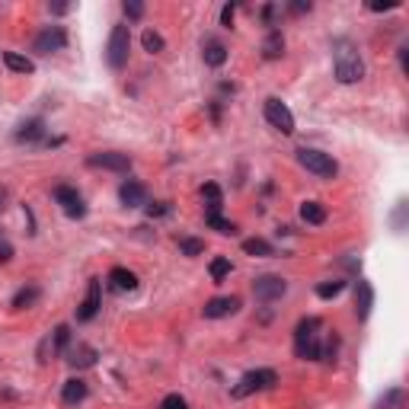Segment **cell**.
<instances>
[{
    "label": "cell",
    "mask_w": 409,
    "mask_h": 409,
    "mask_svg": "<svg viewBox=\"0 0 409 409\" xmlns=\"http://www.w3.org/2000/svg\"><path fill=\"white\" fill-rule=\"evenodd\" d=\"M333 70L339 84H358L365 77V61H361L358 49H355L352 39H336L333 42Z\"/></svg>",
    "instance_id": "obj_1"
},
{
    "label": "cell",
    "mask_w": 409,
    "mask_h": 409,
    "mask_svg": "<svg viewBox=\"0 0 409 409\" xmlns=\"http://www.w3.org/2000/svg\"><path fill=\"white\" fill-rule=\"evenodd\" d=\"M400 7V0H384V4H367V10H375V13H381V10H396Z\"/></svg>",
    "instance_id": "obj_35"
},
{
    "label": "cell",
    "mask_w": 409,
    "mask_h": 409,
    "mask_svg": "<svg viewBox=\"0 0 409 409\" xmlns=\"http://www.w3.org/2000/svg\"><path fill=\"white\" fill-rule=\"evenodd\" d=\"M118 199H122V205L125 208H141L147 201V189H144V182H138V180H125L122 186H118Z\"/></svg>",
    "instance_id": "obj_13"
},
{
    "label": "cell",
    "mask_w": 409,
    "mask_h": 409,
    "mask_svg": "<svg viewBox=\"0 0 409 409\" xmlns=\"http://www.w3.org/2000/svg\"><path fill=\"white\" fill-rule=\"evenodd\" d=\"M375 409H406V390L390 387L375 400Z\"/></svg>",
    "instance_id": "obj_19"
},
{
    "label": "cell",
    "mask_w": 409,
    "mask_h": 409,
    "mask_svg": "<svg viewBox=\"0 0 409 409\" xmlns=\"http://www.w3.org/2000/svg\"><path fill=\"white\" fill-rule=\"evenodd\" d=\"M237 307H240V298H211L201 313L208 320H221V317H227V313H234Z\"/></svg>",
    "instance_id": "obj_17"
},
{
    "label": "cell",
    "mask_w": 409,
    "mask_h": 409,
    "mask_svg": "<svg viewBox=\"0 0 409 409\" xmlns=\"http://www.w3.org/2000/svg\"><path fill=\"white\" fill-rule=\"evenodd\" d=\"M87 394H90L87 381H80V377H70V381L61 387V403H64V406H77V403L87 400Z\"/></svg>",
    "instance_id": "obj_16"
},
{
    "label": "cell",
    "mask_w": 409,
    "mask_h": 409,
    "mask_svg": "<svg viewBox=\"0 0 409 409\" xmlns=\"http://www.w3.org/2000/svg\"><path fill=\"white\" fill-rule=\"evenodd\" d=\"M109 288L112 291H138V275H134L132 269H125V265H115V269H109Z\"/></svg>",
    "instance_id": "obj_15"
},
{
    "label": "cell",
    "mask_w": 409,
    "mask_h": 409,
    "mask_svg": "<svg viewBox=\"0 0 409 409\" xmlns=\"http://www.w3.org/2000/svg\"><path fill=\"white\" fill-rule=\"evenodd\" d=\"M180 250L186 253V256H201V253H205V243L195 240V237H182V240H180Z\"/></svg>",
    "instance_id": "obj_31"
},
{
    "label": "cell",
    "mask_w": 409,
    "mask_h": 409,
    "mask_svg": "<svg viewBox=\"0 0 409 409\" xmlns=\"http://www.w3.org/2000/svg\"><path fill=\"white\" fill-rule=\"evenodd\" d=\"M201 58H205L208 68H221V64L227 61V49H224L218 39H208V42L201 45Z\"/></svg>",
    "instance_id": "obj_20"
},
{
    "label": "cell",
    "mask_w": 409,
    "mask_h": 409,
    "mask_svg": "<svg viewBox=\"0 0 409 409\" xmlns=\"http://www.w3.org/2000/svg\"><path fill=\"white\" fill-rule=\"evenodd\" d=\"M371 307H375V288L367 278H358V284H355V317L365 323L371 317Z\"/></svg>",
    "instance_id": "obj_12"
},
{
    "label": "cell",
    "mask_w": 409,
    "mask_h": 409,
    "mask_svg": "<svg viewBox=\"0 0 409 409\" xmlns=\"http://www.w3.org/2000/svg\"><path fill=\"white\" fill-rule=\"evenodd\" d=\"M201 195L208 199V218H215V215H221V189L215 186V182H205V189H201Z\"/></svg>",
    "instance_id": "obj_26"
},
{
    "label": "cell",
    "mask_w": 409,
    "mask_h": 409,
    "mask_svg": "<svg viewBox=\"0 0 409 409\" xmlns=\"http://www.w3.org/2000/svg\"><path fill=\"white\" fill-rule=\"evenodd\" d=\"M10 256H13V246L10 243H0V263H10Z\"/></svg>",
    "instance_id": "obj_37"
},
{
    "label": "cell",
    "mask_w": 409,
    "mask_h": 409,
    "mask_svg": "<svg viewBox=\"0 0 409 409\" xmlns=\"http://www.w3.org/2000/svg\"><path fill=\"white\" fill-rule=\"evenodd\" d=\"M275 384H278V375L272 367H256V371H246V375L234 384L230 396H234V400H246V396L259 394V390H269V387H275Z\"/></svg>",
    "instance_id": "obj_4"
},
{
    "label": "cell",
    "mask_w": 409,
    "mask_h": 409,
    "mask_svg": "<svg viewBox=\"0 0 409 409\" xmlns=\"http://www.w3.org/2000/svg\"><path fill=\"white\" fill-rule=\"evenodd\" d=\"M55 201L64 208V215L68 218H84L87 215V205H84V199H80V192H77L74 186H55Z\"/></svg>",
    "instance_id": "obj_11"
},
{
    "label": "cell",
    "mask_w": 409,
    "mask_h": 409,
    "mask_svg": "<svg viewBox=\"0 0 409 409\" xmlns=\"http://www.w3.org/2000/svg\"><path fill=\"white\" fill-rule=\"evenodd\" d=\"M346 291V282L342 278H333V282H323V284H317V294L323 301H329V298H339V294Z\"/></svg>",
    "instance_id": "obj_28"
},
{
    "label": "cell",
    "mask_w": 409,
    "mask_h": 409,
    "mask_svg": "<svg viewBox=\"0 0 409 409\" xmlns=\"http://www.w3.org/2000/svg\"><path fill=\"white\" fill-rule=\"evenodd\" d=\"M147 215H170V201H157V205H151V208H147Z\"/></svg>",
    "instance_id": "obj_36"
},
{
    "label": "cell",
    "mask_w": 409,
    "mask_h": 409,
    "mask_svg": "<svg viewBox=\"0 0 409 409\" xmlns=\"http://www.w3.org/2000/svg\"><path fill=\"white\" fill-rule=\"evenodd\" d=\"M284 291H288V282H284L282 275H259L256 282H253V294H256V301H263V304H272V301L284 298Z\"/></svg>",
    "instance_id": "obj_7"
},
{
    "label": "cell",
    "mask_w": 409,
    "mask_h": 409,
    "mask_svg": "<svg viewBox=\"0 0 409 409\" xmlns=\"http://www.w3.org/2000/svg\"><path fill=\"white\" fill-rule=\"evenodd\" d=\"M298 163L307 173L320 176V180H336V173H339V163L333 160V153H323V151H317V147H301Z\"/></svg>",
    "instance_id": "obj_5"
},
{
    "label": "cell",
    "mask_w": 409,
    "mask_h": 409,
    "mask_svg": "<svg viewBox=\"0 0 409 409\" xmlns=\"http://www.w3.org/2000/svg\"><path fill=\"white\" fill-rule=\"evenodd\" d=\"M4 64H7L13 74H32V70H35L32 58L20 55V51H4Z\"/></svg>",
    "instance_id": "obj_21"
},
{
    "label": "cell",
    "mask_w": 409,
    "mask_h": 409,
    "mask_svg": "<svg viewBox=\"0 0 409 409\" xmlns=\"http://www.w3.org/2000/svg\"><path fill=\"white\" fill-rule=\"evenodd\" d=\"M68 4H55V7H51V13H58V16H61V13H68Z\"/></svg>",
    "instance_id": "obj_39"
},
{
    "label": "cell",
    "mask_w": 409,
    "mask_h": 409,
    "mask_svg": "<svg viewBox=\"0 0 409 409\" xmlns=\"http://www.w3.org/2000/svg\"><path fill=\"white\" fill-rule=\"evenodd\" d=\"M230 269H234V265H230V259H224V256L211 259V265H208V272H211V278H215V282L227 278V275H230Z\"/></svg>",
    "instance_id": "obj_29"
},
{
    "label": "cell",
    "mask_w": 409,
    "mask_h": 409,
    "mask_svg": "<svg viewBox=\"0 0 409 409\" xmlns=\"http://www.w3.org/2000/svg\"><path fill=\"white\" fill-rule=\"evenodd\" d=\"M234 16H237V4H227V7L221 10V26H234Z\"/></svg>",
    "instance_id": "obj_34"
},
{
    "label": "cell",
    "mask_w": 409,
    "mask_h": 409,
    "mask_svg": "<svg viewBox=\"0 0 409 409\" xmlns=\"http://www.w3.org/2000/svg\"><path fill=\"white\" fill-rule=\"evenodd\" d=\"M64 355H68V365L70 367H93L96 365V348L87 346V342H77V346H68L64 348Z\"/></svg>",
    "instance_id": "obj_14"
},
{
    "label": "cell",
    "mask_w": 409,
    "mask_h": 409,
    "mask_svg": "<svg viewBox=\"0 0 409 409\" xmlns=\"http://www.w3.org/2000/svg\"><path fill=\"white\" fill-rule=\"evenodd\" d=\"M7 208V189H0V211Z\"/></svg>",
    "instance_id": "obj_40"
},
{
    "label": "cell",
    "mask_w": 409,
    "mask_h": 409,
    "mask_svg": "<svg viewBox=\"0 0 409 409\" xmlns=\"http://www.w3.org/2000/svg\"><path fill=\"white\" fill-rule=\"evenodd\" d=\"M284 55V39L278 29H272L269 35H265V42H263V58H269V61H275V58Z\"/></svg>",
    "instance_id": "obj_22"
},
{
    "label": "cell",
    "mask_w": 409,
    "mask_h": 409,
    "mask_svg": "<svg viewBox=\"0 0 409 409\" xmlns=\"http://www.w3.org/2000/svg\"><path fill=\"white\" fill-rule=\"evenodd\" d=\"M39 298H42L39 284H26V288H20V291L13 294V310H26V307H32Z\"/></svg>",
    "instance_id": "obj_23"
},
{
    "label": "cell",
    "mask_w": 409,
    "mask_h": 409,
    "mask_svg": "<svg viewBox=\"0 0 409 409\" xmlns=\"http://www.w3.org/2000/svg\"><path fill=\"white\" fill-rule=\"evenodd\" d=\"M263 112H265V122H269L272 128H278L282 134H294V115H291V109H288V106H284L278 96L265 99Z\"/></svg>",
    "instance_id": "obj_6"
},
{
    "label": "cell",
    "mask_w": 409,
    "mask_h": 409,
    "mask_svg": "<svg viewBox=\"0 0 409 409\" xmlns=\"http://www.w3.org/2000/svg\"><path fill=\"white\" fill-rule=\"evenodd\" d=\"M128 51H132V29L125 23H115L109 32V42H106V61L112 70H122L128 64Z\"/></svg>",
    "instance_id": "obj_3"
},
{
    "label": "cell",
    "mask_w": 409,
    "mask_h": 409,
    "mask_svg": "<svg viewBox=\"0 0 409 409\" xmlns=\"http://www.w3.org/2000/svg\"><path fill=\"white\" fill-rule=\"evenodd\" d=\"M93 170H112V173H128L132 170V157L128 153H118V151H99L87 157Z\"/></svg>",
    "instance_id": "obj_9"
},
{
    "label": "cell",
    "mask_w": 409,
    "mask_h": 409,
    "mask_svg": "<svg viewBox=\"0 0 409 409\" xmlns=\"http://www.w3.org/2000/svg\"><path fill=\"white\" fill-rule=\"evenodd\" d=\"M141 45H144V51H151V55H160V51L167 49L163 35L153 32V29H144V35H141Z\"/></svg>",
    "instance_id": "obj_27"
},
{
    "label": "cell",
    "mask_w": 409,
    "mask_h": 409,
    "mask_svg": "<svg viewBox=\"0 0 409 409\" xmlns=\"http://www.w3.org/2000/svg\"><path fill=\"white\" fill-rule=\"evenodd\" d=\"M205 224H208L211 230H218V234H230V237L237 234V224H234V221H224L221 215H215V218H205Z\"/></svg>",
    "instance_id": "obj_30"
},
{
    "label": "cell",
    "mask_w": 409,
    "mask_h": 409,
    "mask_svg": "<svg viewBox=\"0 0 409 409\" xmlns=\"http://www.w3.org/2000/svg\"><path fill=\"white\" fill-rule=\"evenodd\" d=\"M160 409H189V403H186V396H180V394H170V396H163V403H160Z\"/></svg>",
    "instance_id": "obj_32"
},
{
    "label": "cell",
    "mask_w": 409,
    "mask_h": 409,
    "mask_svg": "<svg viewBox=\"0 0 409 409\" xmlns=\"http://www.w3.org/2000/svg\"><path fill=\"white\" fill-rule=\"evenodd\" d=\"M122 10H125L128 20H141V16H144V4H138V0H125Z\"/></svg>",
    "instance_id": "obj_33"
},
{
    "label": "cell",
    "mask_w": 409,
    "mask_h": 409,
    "mask_svg": "<svg viewBox=\"0 0 409 409\" xmlns=\"http://www.w3.org/2000/svg\"><path fill=\"white\" fill-rule=\"evenodd\" d=\"M301 221L320 227V224H326V208L320 201H304V205H301Z\"/></svg>",
    "instance_id": "obj_24"
},
{
    "label": "cell",
    "mask_w": 409,
    "mask_h": 409,
    "mask_svg": "<svg viewBox=\"0 0 409 409\" xmlns=\"http://www.w3.org/2000/svg\"><path fill=\"white\" fill-rule=\"evenodd\" d=\"M243 253L246 256H275V246L263 237H253V240H243Z\"/></svg>",
    "instance_id": "obj_25"
},
{
    "label": "cell",
    "mask_w": 409,
    "mask_h": 409,
    "mask_svg": "<svg viewBox=\"0 0 409 409\" xmlns=\"http://www.w3.org/2000/svg\"><path fill=\"white\" fill-rule=\"evenodd\" d=\"M294 352L304 361H320L323 358V320L307 317L294 329Z\"/></svg>",
    "instance_id": "obj_2"
},
{
    "label": "cell",
    "mask_w": 409,
    "mask_h": 409,
    "mask_svg": "<svg viewBox=\"0 0 409 409\" xmlns=\"http://www.w3.org/2000/svg\"><path fill=\"white\" fill-rule=\"evenodd\" d=\"M291 13H310V4H291Z\"/></svg>",
    "instance_id": "obj_38"
},
{
    "label": "cell",
    "mask_w": 409,
    "mask_h": 409,
    "mask_svg": "<svg viewBox=\"0 0 409 409\" xmlns=\"http://www.w3.org/2000/svg\"><path fill=\"white\" fill-rule=\"evenodd\" d=\"M42 134H45L42 118H29V122H23V125L16 128V141H20V144H32V141H39Z\"/></svg>",
    "instance_id": "obj_18"
},
{
    "label": "cell",
    "mask_w": 409,
    "mask_h": 409,
    "mask_svg": "<svg viewBox=\"0 0 409 409\" xmlns=\"http://www.w3.org/2000/svg\"><path fill=\"white\" fill-rule=\"evenodd\" d=\"M99 307H103V282H99V278H90V284H87V298L80 301V307H77V320H80V323H90V320L99 313Z\"/></svg>",
    "instance_id": "obj_10"
},
{
    "label": "cell",
    "mask_w": 409,
    "mask_h": 409,
    "mask_svg": "<svg viewBox=\"0 0 409 409\" xmlns=\"http://www.w3.org/2000/svg\"><path fill=\"white\" fill-rule=\"evenodd\" d=\"M64 45H68V32H64V26H45L42 32L35 35L32 51H39V55H55V51H61Z\"/></svg>",
    "instance_id": "obj_8"
}]
</instances>
